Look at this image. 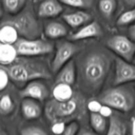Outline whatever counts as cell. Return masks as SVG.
I'll return each instance as SVG.
<instances>
[{"label":"cell","instance_id":"cell-11","mask_svg":"<svg viewBox=\"0 0 135 135\" xmlns=\"http://www.w3.org/2000/svg\"><path fill=\"white\" fill-rule=\"evenodd\" d=\"M63 10L59 0H42L38 5L36 15L40 18H53L59 15Z\"/></svg>","mask_w":135,"mask_h":135},{"label":"cell","instance_id":"cell-7","mask_svg":"<svg viewBox=\"0 0 135 135\" xmlns=\"http://www.w3.org/2000/svg\"><path fill=\"white\" fill-rule=\"evenodd\" d=\"M133 40L125 36L115 35L107 40L106 45L122 59L131 62L135 55V42Z\"/></svg>","mask_w":135,"mask_h":135},{"label":"cell","instance_id":"cell-16","mask_svg":"<svg viewBox=\"0 0 135 135\" xmlns=\"http://www.w3.org/2000/svg\"><path fill=\"white\" fill-rule=\"evenodd\" d=\"M44 34L49 39H58L66 36L68 34L67 26L57 21H51L45 26Z\"/></svg>","mask_w":135,"mask_h":135},{"label":"cell","instance_id":"cell-14","mask_svg":"<svg viewBox=\"0 0 135 135\" xmlns=\"http://www.w3.org/2000/svg\"><path fill=\"white\" fill-rule=\"evenodd\" d=\"M65 22L72 28H78L92 21V15L83 11L72 12L63 15Z\"/></svg>","mask_w":135,"mask_h":135},{"label":"cell","instance_id":"cell-19","mask_svg":"<svg viewBox=\"0 0 135 135\" xmlns=\"http://www.w3.org/2000/svg\"><path fill=\"white\" fill-rule=\"evenodd\" d=\"M18 32L14 27L9 25H1L0 28L1 43L14 44L18 40Z\"/></svg>","mask_w":135,"mask_h":135},{"label":"cell","instance_id":"cell-13","mask_svg":"<svg viewBox=\"0 0 135 135\" xmlns=\"http://www.w3.org/2000/svg\"><path fill=\"white\" fill-rule=\"evenodd\" d=\"M76 80V67L75 61L72 59L66 63L57 72L55 77L56 83H65L72 86Z\"/></svg>","mask_w":135,"mask_h":135},{"label":"cell","instance_id":"cell-5","mask_svg":"<svg viewBox=\"0 0 135 135\" xmlns=\"http://www.w3.org/2000/svg\"><path fill=\"white\" fill-rule=\"evenodd\" d=\"M80 108L77 98L74 96L67 101H58L54 98L46 104L45 112L46 117L52 122L64 121L76 117L80 113Z\"/></svg>","mask_w":135,"mask_h":135},{"label":"cell","instance_id":"cell-30","mask_svg":"<svg viewBox=\"0 0 135 135\" xmlns=\"http://www.w3.org/2000/svg\"><path fill=\"white\" fill-rule=\"evenodd\" d=\"M52 126H51V130L53 133L56 134H63L65 129L66 125L65 121H57L53 122Z\"/></svg>","mask_w":135,"mask_h":135},{"label":"cell","instance_id":"cell-18","mask_svg":"<svg viewBox=\"0 0 135 135\" xmlns=\"http://www.w3.org/2000/svg\"><path fill=\"white\" fill-rule=\"evenodd\" d=\"M54 98L58 101H67L74 96L71 85L65 83H56L53 89Z\"/></svg>","mask_w":135,"mask_h":135},{"label":"cell","instance_id":"cell-27","mask_svg":"<svg viewBox=\"0 0 135 135\" xmlns=\"http://www.w3.org/2000/svg\"><path fill=\"white\" fill-rule=\"evenodd\" d=\"M22 135H46L47 134L44 129L39 127L30 126L22 129L21 131Z\"/></svg>","mask_w":135,"mask_h":135},{"label":"cell","instance_id":"cell-8","mask_svg":"<svg viewBox=\"0 0 135 135\" xmlns=\"http://www.w3.org/2000/svg\"><path fill=\"white\" fill-rule=\"evenodd\" d=\"M79 47L68 41H61L55 46V52L51 62L53 73H57L78 52Z\"/></svg>","mask_w":135,"mask_h":135},{"label":"cell","instance_id":"cell-21","mask_svg":"<svg viewBox=\"0 0 135 135\" xmlns=\"http://www.w3.org/2000/svg\"><path fill=\"white\" fill-rule=\"evenodd\" d=\"M126 133L127 129L125 124L117 117L113 115L109 117L107 134L108 135H124Z\"/></svg>","mask_w":135,"mask_h":135},{"label":"cell","instance_id":"cell-25","mask_svg":"<svg viewBox=\"0 0 135 135\" xmlns=\"http://www.w3.org/2000/svg\"><path fill=\"white\" fill-rule=\"evenodd\" d=\"M135 21V7L123 13L117 20L118 26H125Z\"/></svg>","mask_w":135,"mask_h":135},{"label":"cell","instance_id":"cell-6","mask_svg":"<svg viewBox=\"0 0 135 135\" xmlns=\"http://www.w3.org/2000/svg\"><path fill=\"white\" fill-rule=\"evenodd\" d=\"M18 56L36 57L47 55L53 51L52 42L44 39H26L21 38L14 44Z\"/></svg>","mask_w":135,"mask_h":135},{"label":"cell","instance_id":"cell-10","mask_svg":"<svg viewBox=\"0 0 135 135\" xmlns=\"http://www.w3.org/2000/svg\"><path fill=\"white\" fill-rule=\"evenodd\" d=\"M20 95L23 98H29L38 101H43L49 96L50 91L44 83L34 80L26 84L20 92Z\"/></svg>","mask_w":135,"mask_h":135},{"label":"cell","instance_id":"cell-36","mask_svg":"<svg viewBox=\"0 0 135 135\" xmlns=\"http://www.w3.org/2000/svg\"><path fill=\"white\" fill-rule=\"evenodd\" d=\"M133 63H134V64H135V55H134V59H133Z\"/></svg>","mask_w":135,"mask_h":135},{"label":"cell","instance_id":"cell-15","mask_svg":"<svg viewBox=\"0 0 135 135\" xmlns=\"http://www.w3.org/2000/svg\"><path fill=\"white\" fill-rule=\"evenodd\" d=\"M38 100L25 98L21 103V109L24 117L27 119L38 118L42 113V108Z\"/></svg>","mask_w":135,"mask_h":135},{"label":"cell","instance_id":"cell-1","mask_svg":"<svg viewBox=\"0 0 135 135\" xmlns=\"http://www.w3.org/2000/svg\"><path fill=\"white\" fill-rule=\"evenodd\" d=\"M15 84L24 85L29 82L39 79H51V69L44 62L30 57L20 56L8 65H1Z\"/></svg>","mask_w":135,"mask_h":135},{"label":"cell","instance_id":"cell-4","mask_svg":"<svg viewBox=\"0 0 135 135\" xmlns=\"http://www.w3.org/2000/svg\"><path fill=\"white\" fill-rule=\"evenodd\" d=\"M99 100L103 104L119 111L128 112L132 110L135 104L134 95L129 88L118 86L106 90L100 96Z\"/></svg>","mask_w":135,"mask_h":135},{"label":"cell","instance_id":"cell-31","mask_svg":"<svg viewBox=\"0 0 135 135\" xmlns=\"http://www.w3.org/2000/svg\"><path fill=\"white\" fill-rule=\"evenodd\" d=\"M102 104L100 100H92L88 103L87 108L90 113H99Z\"/></svg>","mask_w":135,"mask_h":135},{"label":"cell","instance_id":"cell-22","mask_svg":"<svg viewBox=\"0 0 135 135\" xmlns=\"http://www.w3.org/2000/svg\"><path fill=\"white\" fill-rule=\"evenodd\" d=\"M90 121L91 126L95 132L98 133L105 132L107 127L106 118L100 113H90Z\"/></svg>","mask_w":135,"mask_h":135},{"label":"cell","instance_id":"cell-34","mask_svg":"<svg viewBox=\"0 0 135 135\" xmlns=\"http://www.w3.org/2000/svg\"><path fill=\"white\" fill-rule=\"evenodd\" d=\"M125 5L129 7H135V0H124Z\"/></svg>","mask_w":135,"mask_h":135},{"label":"cell","instance_id":"cell-35","mask_svg":"<svg viewBox=\"0 0 135 135\" xmlns=\"http://www.w3.org/2000/svg\"><path fill=\"white\" fill-rule=\"evenodd\" d=\"M132 134L135 135V117L132 120Z\"/></svg>","mask_w":135,"mask_h":135},{"label":"cell","instance_id":"cell-3","mask_svg":"<svg viewBox=\"0 0 135 135\" xmlns=\"http://www.w3.org/2000/svg\"><path fill=\"white\" fill-rule=\"evenodd\" d=\"M37 15L34 13L32 8L26 6L21 11L11 17L3 19L1 25H9L14 27L21 38L26 39H36L41 36L42 26L38 20Z\"/></svg>","mask_w":135,"mask_h":135},{"label":"cell","instance_id":"cell-29","mask_svg":"<svg viewBox=\"0 0 135 135\" xmlns=\"http://www.w3.org/2000/svg\"><path fill=\"white\" fill-rule=\"evenodd\" d=\"M79 131V124L76 121L70 122L68 125H66L63 134L65 135H74L76 134Z\"/></svg>","mask_w":135,"mask_h":135},{"label":"cell","instance_id":"cell-24","mask_svg":"<svg viewBox=\"0 0 135 135\" xmlns=\"http://www.w3.org/2000/svg\"><path fill=\"white\" fill-rule=\"evenodd\" d=\"M14 109V102L8 94H3L0 100V112L3 115L11 113Z\"/></svg>","mask_w":135,"mask_h":135},{"label":"cell","instance_id":"cell-32","mask_svg":"<svg viewBox=\"0 0 135 135\" xmlns=\"http://www.w3.org/2000/svg\"><path fill=\"white\" fill-rule=\"evenodd\" d=\"M99 113L102 116L105 117V118L110 117L112 115V113H113L112 108H111L109 105H106V104H102Z\"/></svg>","mask_w":135,"mask_h":135},{"label":"cell","instance_id":"cell-17","mask_svg":"<svg viewBox=\"0 0 135 135\" xmlns=\"http://www.w3.org/2000/svg\"><path fill=\"white\" fill-rule=\"evenodd\" d=\"M14 44L1 43L0 44V63L1 65H8L13 63L18 57Z\"/></svg>","mask_w":135,"mask_h":135},{"label":"cell","instance_id":"cell-9","mask_svg":"<svg viewBox=\"0 0 135 135\" xmlns=\"http://www.w3.org/2000/svg\"><path fill=\"white\" fill-rule=\"evenodd\" d=\"M135 81V64L122 58L115 59L114 85L119 86L129 82Z\"/></svg>","mask_w":135,"mask_h":135},{"label":"cell","instance_id":"cell-23","mask_svg":"<svg viewBox=\"0 0 135 135\" xmlns=\"http://www.w3.org/2000/svg\"><path fill=\"white\" fill-rule=\"evenodd\" d=\"M116 0H100L98 8L100 13L105 18H110L117 9Z\"/></svg>","mask_w":135,"mask_h":135},{"label":"cell","instance_id":"cell-12","mask_svg":"<svg viewBox=\"0 0 135 135\" xmlns=\"http://www.w3.org/2000/svg\"><path fill=\"white\" fill-rule=\"evenodd\" d=\"M102 34V30L100 25L96 21H91L71 35L69 38L75 41L80 40L87 38H97L101 36Z\"/></svg>","mask_w":135,"mask_h":135},{"label":"cell","instance_id":"cell-33","mask_svg":"<svg viewBox=\"0 0 135 135\" xmlns=\"http://www.w3.org/2000/svg\"><path fill=\"white\" fill-rule=\"evenodd\" d=\"M129 34L130 36V38L132 40H135V23L134 25H131L129 29Z\"/></svg>","mask_w":135,"mask_h":135},{"label":"cell","instance_id":"cell-26","mask_svg":"<svg viewBox=\"0 0 135 135\" xmlns=\"http://www.w3.org/2000/svg\"><path fill=\"white\" fill-rule=\"evenodd\" d=\"M61 3L68 6L79 9H88L92 6L94 0H59Z\"/></svg>","mask_w":135,"mask_h":135},{"label":"cell","instance_id":"cell-20","mask_svg":"<svg viewBox=\"0 0 135 135\" xmlns=\"http://www.w3.org/2000/svg\"><path fill=\"white\" fill-rule=\"evenodd\" d=\"M27 0H2L4 11L9 15L19 13L26 7Z\"/></svg>","mask_w":135,"mask_h":135},{"label":"cell","instance_id":"cell-2","mask_svg":"<svg viewBox=\"0 0 135 135\" xmlns=\"http://www.w3.org/2000/svg\"><path fill=\"white\" fill-rule=\"evenodd\" d=\"M110 68V59L100 51L88 54L81 65L83 84L92 92L98 90L104 84Z\"/></svg>","mask_w":135,"mask_h":135},{"label":"cell","instance_id":"cell-28","mask_svg":"<svg viewBox=\"0 0 135 135\" xmlns=\"http://www.w3.org/2000/svg\"><path fill=\"white\" fill-rule=\"evenodd\" d=\"M10 79L9 75L6 70L1 67L0 69V90L3 91L7 86Z\"/></svg>","mask_w":135,"mask_h":135}]
</instances>
